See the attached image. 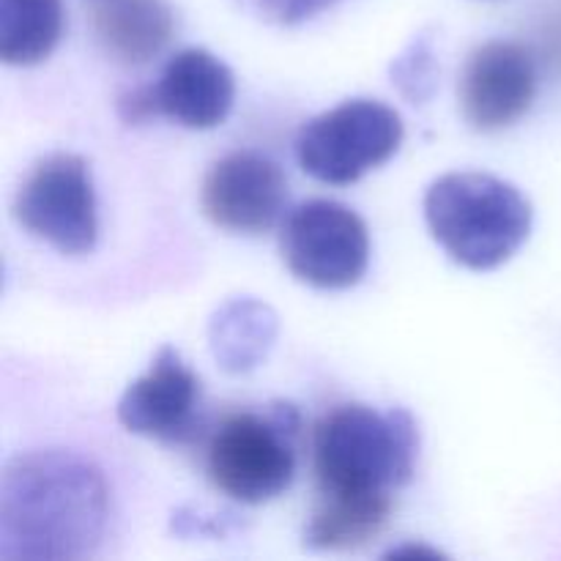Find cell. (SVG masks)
Segmentation results:
<instances>
[{
	"label": "cell",
	"instance_id": "cell-4",
	"mask_svg": "<svg viewBox=\"0 0 561 561\" xmlns=\"http://www.w3.org/2000/svg\"><path fill=\"white\" fill-rule=\"evenodd\" d=\"M301 416L277 403L266 416L233 414L208 444V477L225 496L241 504H266L283 496L296 477V438Z\"/></svg>",
	"mask_w": 561,
	"mask_h": 561
},
{
	"label": "cell",
	"instance_id": "cell-9",
	"mask_svg": "<svg viewBox=\"0 0 561 561\" xmlns=\"http://www.w3.org/2000/svg\"><path fill=\"white\" fill-rule=\"evenodd\" d=\"M535 93V58L515 42H485L469 55L460 71V113L477 131L513 126L531 107Z\"/></svg>",
	"mask_w": 561,
	"mask_h": 561
},
{
	"label": "cell",
	"instance_id": "cell-11",
	"mask_svg": "<svg viewBox=\"0 0 561 561\" xmlns=\"http://www.w3.org/2000/svg\"><path fill=\"white\" fill-rule=\"evenodd\" d=\"M148 91L157 115L186 129H214L233 110L236 80L225 60L208 49L190 47L164 64L162 75Z\"/></svg>",
	"mask_w": 561,
	"mask_h": 561
},
{
	"label": "cell",
	"instance_id": "cell-5",
	"mask_svg": "<svg viewBox=\"0 0 561 561\" xmlns=\"http://www.w3.org/2000/svg\"><path fill=\"white\" fill-rule=\"evenodd\" d=\"M403 118L376 99H351L307 121L296 140L301 170L323 184H354L403 146Z\"/></svg>",
	"mask_w": 561,
	"mask_h": 561
},
{
	"label": "cell",
	"instance_id": "cell-15",
	"mask_svg": "<svg viewBox=\"0 0 561 561\" xmlns=\"http://www.w3.org/2000/svg\"><path fill=\"white\" fill-rule=\"evenodd\" d=\"M392 85L411 104H427L438 88V60L431 33H420L389 66Z\"/></svg>",
	"mask_w": 561,
	"mask_h": 561
},
{
	"label": "cell",
	"instance_id": "cell-3",
	"mask_svg": "<svg viewBox=\"0 0 561 561\" xmlns=\"http://www.w3.org/2000/svg\"><path fill=\"white\" fill-rule=\"evenodd\" d=\"M433 239L474 272L507 263L531 233V206L513 184L491 173H447L425 195Z\"/></svg>",
	"mask_w": 561,
	"mask_h": 561
},
{
	"label": "cell",
	"instance_id": "cell-14",
	"mask_svg": "<svg viewBox=\"0 0 561 561\" xmlns=\"http://www.w3.org/2000/svg\"><path fill=\"white\" fill-rule=\"evenodd\" d=\"M60 0H0V58L9 66H33L49 58L64 36Z\"/></svg>",
	"mask_w": 561,
	"mask_h": 561
},
{
	"label": "cell",
	"instance_id": "cell-12",
	"mask_svg": "<svg viewBox=\"0 0 561 561\" xmlns=\"http://www.w3.org/2000/svg\"><path fill=\"white\" fill-rule=\"evenodd\" d=\"M93 31L113 60L140 66L157 58L175 33L168 0H96Z\"/></svg>",
	"mask_w": 561,
	"mask_h": 561
},
{
	"label": "cell",
	"instance_id": "cell-16",
	"mask_svg": "<svg viewBox=\"0 0 561 561\" xmlns=\"http://www.w3.org/2000/svg\"><path fill=\"white\" fill-rule=\"evenodd\" d=\"M236 3L255 20L290 27L323 14L327 9L337 5L340 0H236Z\"/></svg>",
	"mask_w": 561,
	"mask_h": 561
},
{
	"label": "cell",
	"instance_id": "cell-6",
	"mask_svg": "<svg viewBox=\"0 0 561 561\" xmlns=\"http://www.w3.org/2000/svg\"><path fill=\"white\" fill-rule=\"evenodd\" d=\"M279 252L296 279L323 290L359 283L370 263V233L354 208L307 201L283 219Z\"/></svg>",
	"mask_w": 561,
	"mask_h": 561
},
{
	"label": "cell",
	"instance_id": "cell-2",
	"mask_svg": "<svg viewBox=\"0 0 561 561\" xmlns=\"http://www.w3.org/2000/svg\"><path fill=\"white\" fill-rule=\"evenodd\" d=\"M420 458V431L405 409L340 405L312 438L318 499L394 507V491L411 482Z\"/></svg>",
	"mask_w": 561,
	"mask_h": 561
},
{
	"label": "cell",
	"instance_id": "cell-13",
	"mask_svg": "<svg viewBox=\"0 0 561 561\" xmlns=\"http://www.w3.org/2000/svg\"><path fill=\"white\" fill-rule=\"evenodd\" d=\"M279 334V318L255 296L228 299L208 321L211 356L225 373H252L266 362Z\"/></svg>",
	"mask_w": 561,
	"mask_h": 561
},
{
	"label": "cell",
	"instance_id": "cell-7",
	"mask_svg": "<svg viewBox=\"0 0 561 561\" xmlns=\"http://www.w3.org/2000/svg\"><path fill=\"white\" fill-rule=\"evenodd\" d=\"M14 217L64 255L91 252L96 247L99 217L85 159L60 151L36 162L16 192Z\"/></svg>",
	"mask_w": 561,
	"mask_h": 561
},
{
	"label": "cell",
	"instance_id": "cell-1",
	"mask_svg": "<svg viewBox=\"0 0 561 561\" xmlns=\"http://www.w3.org/2000/svg\"><path fill=\"white\" fill-rule=\"evenodd\" d=\"M110 518L102 471L80 455H16L0 482V559H82L96 551Z\"/></svg>",
	"mask_w": 561,
	"mask_h": 561
},
{
	"label": "cell",
	"instance_id": "cell-8",
	"mask_svg": "<svg viewBox=\"0 0 561 561\" xmlns=\"http://www.w3.org/2000/svg\"><path fill=\"white\" fill-rule=\"evenodd\" d=\"M201 206L203 214L228 233H268L285 219L288 181L263 153L233 151L206 173Z\"/></svg>",
	"mask_w": 561,
	"mask_h": 561
},
{
	"label": "cell",
	"instance_id": "cell-10",
	"mask_svg": "<svg viewBox=\"0 0 561 561\" xmlns=\"http://www.w3.org/2000/svg\"><path fill=\"white\" fill-rule=\"evenodd\" d=\"M201 409V378L173 345H162L151 367L126 387L118 422L135 436L181 444L192 438Z\"/></svg>",
	"mask_w": 561,
	"mask_h": 561
}]
</instances>
